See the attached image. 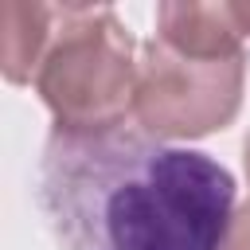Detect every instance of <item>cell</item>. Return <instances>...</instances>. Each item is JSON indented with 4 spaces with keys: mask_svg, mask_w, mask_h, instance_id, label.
Returning a JSON list of instances; mask_svg holds the SVG:
<instances>
[{
    "mask_svg": "<svg viewBox=\"0 0 250 250\" xmlns=\"http://www.w3.org/2000/svg\"><path fill=\"white\" fill-rule=\"evenodd\" d=\"M39 207L59 250H227L234 176L141 129H51Z\"/></svg>",
    "mask_w": 250,
    "mask_h": 250,
    "instance_id": "cell-1",
    "label": "cell"
},
{
    "mask_svg": "<svg viewBox=\"0 0 250 250\" xmlns=\"http://www.w3.org/2000/svg\"><path fill=\"white\" fill-rule=\"evenodd\" d=\"M246 51L207 55L148 39L137 59L133 121L156 141H191L227 129L242 105Z\"/></svg>",
    "mask_w": 250,
    "mask_h": 250,
    "instance_id": "cell-3",
    "label": "cell"
},
{
    "mask_svg": "<svg viewBox=\"0 0 250 250\" xmlns=\"http://www.w3.org/2000/svg\"><path fill=\"white\" fill-rule=\"evenodd\" d=\"M227 250H250V199H246V203L234 211V219H230Z\"/></svg>",
    "mask_w": 250,
    "mask_h": 250,
    "instance_id": "cell-5",
    "label": "cell"
},
{
    "mask_svg": "<svg viewBox=\"0 0 250 250\" xmlns=\"http://www.w3.org/2000/svg\"><path fill=\"white\" fill-rule=\"evenodd\" d=\"M51 27H55V4H39V0L0 4V70L12 86H23L35 78Z\"/></svg>",
    "mask_w": 250,
    "mask_h": 250,
    "instance_id": "cell-4",
    "label": "cell"
},
{
    "mask_svg": "<svg viewBox=\"0 0 250 250\" xmlns=\"http://www.w3.org/2000/svg\"><path fill=\"white\" fill-rule=\"evenodd\" d=\"M242 152H246V176H250V137H246V148Z\"/></svg>",
    "mask_w": 250,
    "mask_h": 250,
    "instance_id": "cell-7",
    "label": "cell"
},
{
    "mask_svg": "<svg viewBox=\"0 0 250 250\" xmlns=\"http://www.w3.org/2000/svg\"><path fill=\"white\" fill-rule=\"evenodd\" d=\"M234 16H238V27H242V39L250 43V4H234Z\"/></svg>",
    "mask_w": 250,
    "mask_h": 250,
    "instance_id": "cell-6",
    "label": "cell"
},
{
    "mask_svg": "<svg viewBox=\"0 0 250 250\" xmlns=\"http://www.w3.org/2000/svg\"><path fill=\"white\" fill-rule=\"evenodd\" d=\"M137 43L109 4H55L35 94L62 133H105L133 117Z\"/></svg>",
    "mask_w": 250,
    "mask_h": 250,
    "instance_id": "cell-2",
    "label": "cell"
}]
</instances>
